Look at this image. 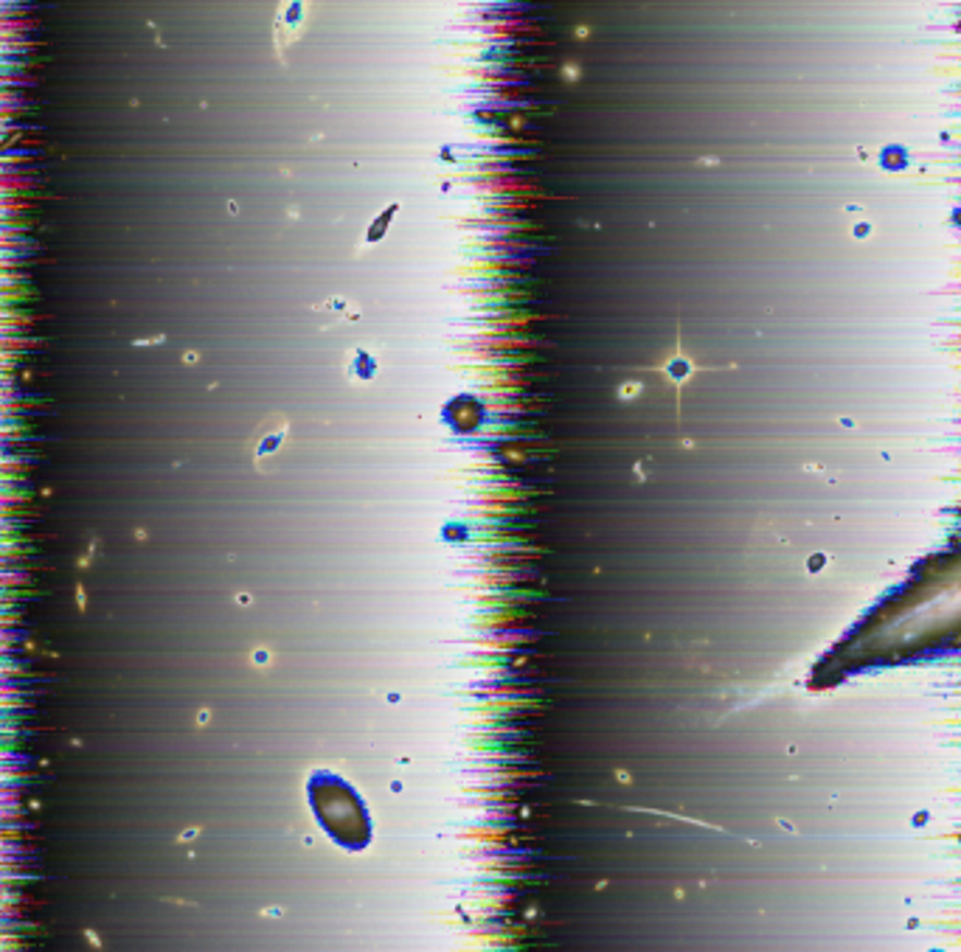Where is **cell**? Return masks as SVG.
<instances>
[{"label": "cell", "mask_w": 961, "mask_h": 952, "mask_svg": "<svg viewBox=\"0 0 961 952\" xmlns=\"http://www.w3.org/2000/svg\"><path fill=\"white\" fill-rule=\"evenodd\" d=\"M701 368H703L701 363H694L692 357H689L686 349H683L681 329L674 332V346L669 349V352L664 354L661 361L655 363L653 368H649V371L661 374L664 380H669V386H672V391H674V411H678V419H681V416H683V402H681L683 386H686V382L692 380V374H697V371H701Z\"/></svg>", "instance_id": "6da1fadb"}, {"label": "cell", "mask_w": 961, "mask_h": 952, "mask_svg": "<svg viewBox=\"0 0 961 952\" xmlns=\"http://www.w3.org/2000/svg\"><path fill=\"white\" fill-rule=\"evenodd\" d=\"M290 434V422L281 416V413H273V416H267L259 427H256L254 439H251V461H254L256 469L265 473L267 464H273L279 450L284 447Z\"/></svg>", "instance_id": "7a4b0ae2"}]
</instances>
